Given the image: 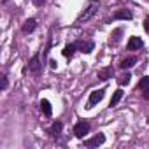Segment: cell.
Segmentation results:
<instances>
[{"label":"cell","instance_id":"8","mask_svg":"<svg viewBox=\"0 0 149 149\" xmlns=\"http://www.w3.org/2000/svg\"><path fill=\"white\" fill-rule=\"evenodd\" d=\"M112 76H114V70H112L111 67L98 70V79H102V81H107V79H111Z\"/></svg>","mask_w":149,"mask_h":149},{"label":"cell","instance_id":"6","mask_svg":"<svg viewBox=\"0 0 149 149\" xmlns=\"http://www.w3.org/2000/svg\"><path fill=\"white\" fill-rule=\"evenodd\" d=\"M28 68L33 72V74H37V72H40V54L37 53L30 61H28Z\"/></svg>","mask_w":149,"mask_h":149},{"label":"cell","instance_id":"3","mask_svg":"<svg viewBox=\"0 0 149 149\" xmlns=\"http://www.w3.org/2000/svg\"><path fill=\"white\" fill-rule=\"evenodd\" d=\"M104 97H105V90H104V88H102V90H95V91H91L90 100H88V107L97 105L98 102H102V100H104Z\"/></svg>","mask_w":149,"mask_h":149},{"label":"cell","instance_id":"23","mask_svg":"<svg viewBox=\"0 0 149 149\" xmlns=\"http://www.w3.org/2000/svg\"><path fill=\"white\" fill-rule=\"evenodd\" d=\"M144 98H146V100H149V88H147V90H144Z\"/></svg>","mask_w":149,"mask_h":149},{"label":"cell","instance_id":"4","mask_svg":"<svg viewBox=\"0 0 149 149\" xmlns=\"http://www.w3.org/2000/svg\"><path fill=\"white\" fill-rule=\"evenodd\" d=\"M104 142H105V135H104V133H98V135H95L93 139L84 140V146H86V147H98V146H102Z\"/></svg>","mask_w":149,"mask_h":149},{"label":"cell","instance_id":"7","mask_svg":"<svg viewBox=\"0 0 149 149\" xmlns=\"http://www.w3.org/2000/svg\"><path fill=\"white\" fill-rule=\"evenodd\" d=\"M61 130H63V123H61V121H54V123L49 126V130H47V132H49L53 137H56V135H60V133H61Z\"/></svg>","mask_w":149,"mask_h":149},{"label":"cell","instance_id":"10","mask_svg":"<svg viewBox=\"0 0 149 149\" xmlns=\"http://www.w3.org/2000/svg\"><path fill=\"white\" fill-rule=\"evenodd\" d=\"M35 26H37V21H35L33 18H30V19L25 21V25H23V32H25V33H32V32L35 30Z\"/></svg>","mask_w":149,"mask_h":149},{"label":"cell","instance_id":"16","mask_svg":"<svg viewBox=\"0 0 149 149\" xmlns=\"http://www.w3.org/2000/svg\"><path fill=\"white\" fill-rule=\"evenodd\" d=\"M147 88H149V76H144V77L139 81V90L144 91V90H147Z\"/></svg>","mask_w":149,"mask_h":149},{"label":"cell","instance_id":"18","mask_svg":"<svg viewBox=\"0 0 149 149\" xmlns=\"http://www.w3.org/2000/svg\"><path fill=\"white\" fill-rule=\"evenodd\" d=\"M130 79H132V74H125V76L119 79V84H121V86H125V84H128V83H130Z\"/></svg>","mask_w":149,"mask_h":149},{"label":"cell","instance_id":"5","mask_svg":"<svg viewBox=\"0 0 149 149\" xmlns=\"http://www.w3.org/2000/svg\"><path fill=\"white\" fill-rule=\"evenodd\" d=\"M142 46H144V42H142L140 37H130V40H128V44H126L128 51H137V49H140Z\"/></svg>","mask_w":149,"mask_h":149},{"label":"cell","instance_id":"14","mask_svg":"<svg viewBox=\"0 0 149 149\" xmlns=\"http://www.w3.org/2000/svg\"><path fill=\"white\" fill-rule=\"evenodd\" d=\"M135 63H137V58H135V56H130V58H125V60H121L119 67H121V68H130V67H133Z\"/></svg>","mask_w":149,"mask_h":149},{"label":"cell","instance_id":"15","mask_svg":"<svg viewBox=\"0 0 149 149\" xmlns=\"http://www.w3.org/2000/svg\"><path fill=\"white\" fill-rule=\"evenodd\" d=\"M121 98H123V90H116V91H114V95H112V98H111V107L118 105Z\"/></svg>","mask_w":149,"mask_h":149},{"label":"cell","instance_id":"2","mask_svg":"<svg viewBox=\"0 0 149 149\" xmlns=\"http://www.w3.org/2000/svg\"><path fill=\"white\" fill-rule=\"evenodd\" d=\"M88 132H90V123H86V121H79L74 126V135L77 139H83L84 135H88Z\"/></svg>","mask_w":149,"mask_h":149},{"label":"cell","instance_id":"17","mask_svg":"<svg viewBox=\"0 0 149 149\" xmlns=\"http://www.w3.org/2000/svg\"><path fill=\"white\" fill-rule=\"evenodd\" d=\"M121 33H123V30H121V28H118V30L111 35V37H114V39H111V42H112V44H118V40H119V37H118V35H121Z\"/></svg>","mask_w":149,"mask_h":149},{"label":"cell","instance_id":"21","mask_svg":"<svg viewBox=\"0 0 149 149\" xmlns=\"http://www.w3.org/2000/svg\"><path fill=\"white\" fill-rule=\"evenodd\" d=\"M32 2H33V6H37V7H40L44 2H46V0H32Z\"/></svg>","mask_w":149,"mask_h":149},{"label":"cell","instance_id":"11","mask_svg":"<svg viewBox=\"0 0 149 149\" xmlns=\"http://www.w3.org/2000/svg\"><path fill=\"white\" fill-rule=\"evenodd\" d=\"M40 111L44 112V116H51L53 114V109H51V104H49V100H46V98H42L40 100Z\"/></svg>","mask_w":149,"mask_h":149},{"label":"cell","instance_id":"19","mask_svg":"<svg viewBox=\"0 0 149 149\" xmlns=\"http://www.w3.org/2000/svg\"><path fill=\"white\" fill-rule=\"evenodd\" d=\"M7 86H9V79L7 76H2V90H7Z\"/></svg>","mask_w":149,"mask_h":149},{"label":"cell","instance_id":"22","mask_svg":"<svg viewBox=\"0 0 149 149\" xmlns=\"http://www.w3.org/2000/svg\"><path fill=\"white\" fill-rule=\"evenodd\" d=\"M49 65H51V68H56V67H58V63H56L54 60H49Z\"/></svg>","mask_w":149,"mask_h":149},{"label":"cell","instance_id":"13","mask_svg":"<svg viewBox=\"0 0 149 149\" xmlns=\"http://www.w3.org/2000/svg\"><path fill=\"white\" fill-rule=\"evenodd\" d=\"M77 47H79L83 53H91V51H93V47H95V44H93L91 40H86V42H79V44H77Z\"/></svg>","mask_w":149,"mask_h":149},{"label":"cell","instance_id":"9","mask_svg":"<svg viewBox=\"0 0 149 149\" xmlns=\"http://www.w3.org/2000/svg\"><path fill=\"white\" fill-rule=\"evenodd\" d=\"M114 19H132V13L128 9H119L114 13Z\"/></svg>","mask_w":149,"mask_h":149},{"label":"cell","instance_id":"1","mask_svg":"<svg viewBox=\"0 0 149 149\" xmlns=\"http://www.w3.org/2000/svg\"><path fill=\"white\" fill-rule=\"evenodd\" d=\"M98 4H100L98 0H91V4H90V6H88V7L84 9V13H83V14H81V16L77 18V23H83V21L90 19V18H91V16H93V14L97 13V9H98Z\"/></svg>","mask_w":149,"mask_h":149},{"label":"cell","instance_id":"12","mask_svg":"<svg viewBox=\"0 0 149 149\" xmlns=\"http://www.w3.org/2000/svg\"><path fill=\"white\" fill-rule=\"evenodd\" d=\"M76 49H77V44H67L63 47V56L65 58H72L74 53H76Z\"/></svg>","mask_w":149,"mask_h":149},{"label":"cell","instance_id":"20","mask_svg":"<svg viewBox=\"0 0 149 149\" xmlns=\"http://www.w3.org/2000/svg\"><path fill=\"white\" fill-rule=\"evenodd\" d=\"M144 28H146V32H147V35H149V16H147L146 21H144Z\"/></svg>","mask_w":149,"mask_h":149}]
</instances>
